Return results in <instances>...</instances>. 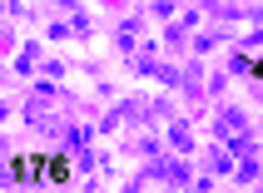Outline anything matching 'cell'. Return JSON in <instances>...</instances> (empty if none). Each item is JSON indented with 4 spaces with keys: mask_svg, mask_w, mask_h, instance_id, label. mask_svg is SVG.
Returning a JSON list of instances; mask_svg holds the SVG:
<instances>
[{
    "mask_svg": "<svg viewBox=\"0 0 263 193\" xmlns=\"http://www.w3.org/2000/svg\"><path fill=\"white\" fill-rule=\"evenodd\" d=\"M10 174L25 178V183H65V178H70V168H65V159L30 154V159H15V163H10Z\"/></svg>",
    "mask_w": 263,
    "mask_h": 193,
    "instance_id": "1",
    "label": "cell"
}]
</instances>
